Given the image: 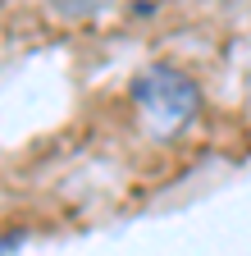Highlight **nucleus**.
<instances>
[{"mask_svg":"<svg viewBox=\"0 0 251 256\" xmlns=\"http://www.w3.org/2000/svg\"><path fill=\"white\" fill-rule=\"evenodd\" d=\"M14 247H23V234L14 229V234H0V256H9Z\"/></svg>","mask_w":251,"mask_h":256,"instance_id":"nucleus-3","label":"nucleus"},{"mask_svg":"<svg viewBox=\"0 0 251 256\" xmlns=\"http://www.w3.org/2000/svg\"><path fill=\"white\" fill-rule=\"evenodd\" d=\"M133 106L146 133L155 142H169L201 114V87L174 64H151L133 78Z\"/></svg>","mask_w":251,"mask_h":256,"instance_id":"nucleus-1","label":"nucleus"},{"mask_svg":"<svg viewBox=\"0 0 251 256\" xmlns=\"http://www.w3.org/2000/svg\"><path fill=\"white\" fill-rule=\"evenodd\" d=\"M110 0H46V10L64 23H82V18H96Z\"/></svg>","mask_w":251,"mask_h":256,"instance_id":"nucleus-2","label":"nucleus"}]
</instances>
